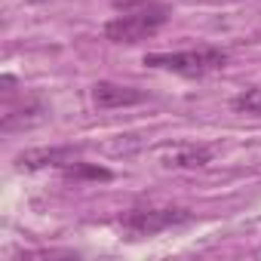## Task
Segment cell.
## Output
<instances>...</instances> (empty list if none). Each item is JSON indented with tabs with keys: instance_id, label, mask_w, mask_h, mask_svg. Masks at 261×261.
Segmentation results:
<instances>
[{
	"instance_id": "cell-6",
	"label": "cell",
	"mask_w": 261,
	"mask_h": 261,
	"mask_svg": "<svg viewBox=\"0 0 261 261\" xmlns=\"http://www.w3.org/2000/svg\"><path fill=\"white\" fill-rule=\"evenodd\" d=\"M77 160V151L74 148H34V151H25L19 154V169H46V166H68Z\"/></svg>"
},
{
	"instance_id": "cell-1",
	"label": "cell",
	"mask_w": 261,
	"mask_h": 261,
	"mask_svg": "<svg viewBox=\"0 0 261 261\" xmlns=\"http://www.w3.org/2000/svg\"><path fill=\"white\" fill-rule=\"evenodd\" d=\"M120 13L123 16H117V19H111L105 25V37L111 43H139V40H148L169 19V7L157 4V0H133V4H120Z\"/></svg>"
},
{
	"instance_id": "cell-2",
	"label": "cell",
	"mask_w": 261,
	"mask_h": 261,
	"mask_svg": "<svg viewBox=\"0 0 261 261\" xmlns=\"http://www.w3.org/2000/svg\"><path fill=\"white\" fill-rule=\"evenodd\" d=\"M145 65L172 71L181 77H206L227 65V53L218 46H197V49H181V53H148Z\"/></svg>"
},
{
	"instance_id": "cell-9",
	"label": "cell",
	"mask_w": 261,
	"mask_h": 261,
	"mask_svg": "<svg viewBox=\"0 0 261 261\" xmlns=\"http://www.w3.org/2000/svg\"><path fill=\"white\" fill-rule=\"evenodd\" d=\"M230 108L237 114H261V86H252V89H243L240 95H233Z\"/></svg>"
},
{
	"instance_id": "cell-8",
	"label": "cell",
	"mask_w": 261,
	"mask_h": 261,
	"mask_svg": "<svg viewBox=\"0 0 261 261\" xmlns=\"http://www.w3.org/2000/svg\"><path fill=\"white\" fill-rule=\"evenodd\" d=\"M65 178H71V181H80V178L108 181V178H111V172H108V169H101V166H89V163L74 160V163H68V166H65Z\"/></svg>"
},
{
	"instance_id": "cell-7",
	"label": "cell",
	"mask_w": 261,
	"mask_h": 261,
	"mask_svg": "<svg viewBox=\"0 0 261 261\" xmlns=\"http://www.w3.org/2000/svg\"><path fill=\"white\" fill-rule=\"evenodd\" d=\"M43 114H46L43 101H37V98H28L22 108H10V111L4 114V129H7V133H13V129L19 126V120H22V126H31V123H37Z\"/></svg>"
},
{
	"instance_id": "cell-3",
	"label": "cell",
	"mask_w": 261,
	"mask_h": 261,
	"mask_svg": "<svg viewBox=\"0 0 261 261\" xmlns=\"http://www.w3.org/2000/svg\"><path fill=\"white\" fill-rule=\"evenodd\" d=\"M194 215L185 206H154V203H142L126 209V215L120 218V227L129 240H142V237H154L160 230L188 224Z\"/></svg>"
},
{
	"instance_id": "cell-5",
	"label": "cell",
	"mask_w": 261,
	"mask_h": 261,
	"mask_svg": "<svg viewBox=\"0 0 261 261\" xmlns=\"http://www.w3.org/2000/svg\"><path fill=\"white\" fill-rule=\"evenodd\" d=\"M92 101H95V108H101V111H111V108H129V105L145 101V92L136 89V86H123V83L98 80V83L92 86Z\"/></svg>"
},
{
	"instance_id": "cell-4",
	"label": "cell",
	"mask_w": 261,
	"mask_h": 261,
	"mask_svg": "<svg viewBox=\"0 0 261 261\" xmlns=\"http://www.w3.org/2000/svg\"><path fill=\"white\" fill-rule=\"evenodd\" d=\"M160 163L166 169H203L206 163H212V148L197 142H175L160 151Z\"/></svg>"
}]
</instances>
